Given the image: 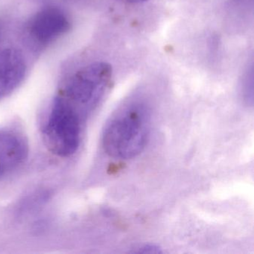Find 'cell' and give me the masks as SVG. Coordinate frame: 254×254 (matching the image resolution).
<instances>
[{
    "label": "cell",
    "instance_id": "cell-1",
    "mask_svg": "<svg viewBox=\"0 0 254 254\" xmlns=\"http://www.w3.org/2000/svg\"><path fill=\"white\" fill-rule=\"evenodd\" d=\"M151 130V110L133 102L119 111L107 125L102 136L105 152L113 158L129 160L146 146Z\"/></svg>",
    "mask_w": 254,
    "mask_h": 254
},
{
    "label": "cell",
    "instance_id": "cell-2",
    "mask_svg": "<svg viewBox=\"0 0 254 254\" xmlns=\"http://www.w3.org/2000/svg\"><path fill=\"white\" fill-rule=\"evenodd\" d=\"M112 76V66L109 64L95 62L73 74L59 96L82 117L102 100L111 85Z\"/></svg>",
    "mask_w": 254,
    "mask_h": 254
},
{
    "label": "cell",
    "instance_id": "cell-3",
    "mask_svg": "<svg viewBox=\"0 0 254 254\" xmlns=\"http://www.w3.org/2000/svg\"><path fill=\"white\" fill-rule=\"evenodd\" d=\"M81 117L69 104L57 96L44 123L43 135L47 146L54 154L69 157L79 146Z\"/></svg>",
    "mask_w": 254,
    "mask_h": 254
},
{
    "label": "cell",
    "instance_id": "cell-4",
    "mask_svg": "<svg viewBox=\"0 0 254 254\" xmlns=\"http://www.w3.org/2000/svg\"><path fill=\"white\" fill-rule=\"evenodd\" d=\"M65 13L56 7H47L37 13L27 26L28 37L38 47L48 45L69 29Z\"/></svg>",
    "mask_w": 254,
    "mask_h": 254
},
{
    "label": "cell",
    "instance_id": "cell-5",
    "mask_svg": "<svg viewBox=\"0 0 254 254\" xmlns=\"http://www.w3.org/2000/svg\"><path fill=\"white\" fill-rule=\"evenodd\" d=\"M29 148L18 132L0 130V179L17 169L27 157Z\"/></svg>",
    "mask_w": 254,
    "mask_h": 254
},
{
    "label": "cell",
    "instance_id": "cell-6",
    "mask_svg": "<svg viewBox=\"0 0 254 254\" xmlns=\"http://www.w3.org/2000/svg\"><path fill=\"white\" fill-rule=\"evenodd\" d=\"M26 70L24 57L19 50L14 48L0 50V99L20 84Z\"/></svg>",
    "mask_w": 254,
    "mask_h": 254
},
{
    "label": "cell",
    "instance_id": "cell-7",
    "mask_svg": "<svg viewBox=\"0 0 254 254\" xmlns=\"http://www.w3.org/2000/svg\"><path fill=\"white\" fill-rule=\"evenodd\" d=\"M133 253L138 254H160L162 253L161 248L153 244H146V245H141L136 248V249Z\"/></svg>",
    "mask_w": 254,
    "mask_h": 254
},
{
    "label": "cell",
    "instance_id": "cell-8",
    "mask_svg": "<svg viewBox=\"0 0 254 254\" xmlns=\"http://www.w3.org/2000/svg\"><path fill=\"white\" fill-rule=\"evenodd\" d=\"M121 2H127V3H141V2H145L148 1V0H118Z\"/></svg>",
    "mask_w": 254,
    "mask_h": 254
},
{
    "label": "cell",
    "instance_id": "cell-9",
    "mask_svg": "<svg viewBox=\"0 0 254 254\" xmlns=\"http://www.w3.org/2000/svg\"><path fill=\"white\" fill-rule=\"evenodd\" d=\"M0 36H1V27H0Z\"/></svg>",
    "mask_w": 254,
    "mask_h": 254
}]
</instances>
